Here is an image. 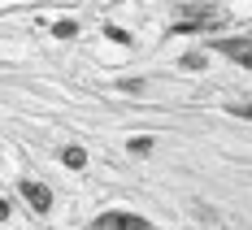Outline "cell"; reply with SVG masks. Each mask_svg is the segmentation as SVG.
I'll list each match as a JSON object with an SVG mask.
<instances>
[{"mask_svg": "<svg viewBox=\"0 0 252 230\" xmlns=\"http://www.w3.org/2000/svg\"><path fill=\"white\" fill-rule=\"evenodd\" d=\"M230 113H235V117H248V122H252V104H230Z\"/></svg>", "mask_w": 252, "mask_h": 230, "instance_id": "8fae6325", "label": "cell"}, {"mask_svg": "<svg viewBox=\"0 0 252 230\" xmlns=\"http://www.w3.org/2000/svg\"><path fill=\"white\" fill-rule=\"evenodd\" d=\"M61 161H65V170H83V165H87V152H83L78 144H70V148L61 152Z\"/></svg>", "mask_w": 252, "mask_h": 230, "instance_id": "5b68a950", "label": "cell"}, {"mask_svg": "<svg viewBox=\"0 0 252 230\" xmlns=\"http://www.w3.org/2000/svg\"><path fill=\"white\" fill-rule=\"evenodd\" d=\"M4 217H9V204H4V200H0V222H4Z\"/></svg>", "mask_w": 252, "mask_h": 230, "instance_id": "7c38bea8", "label": "cell"}, {"mask_svg": "<svg viewBox=\"0 0 252 230\" xmlns=\"http://www.w3.org/2000/svg\"><path fill=\"white\" fill-rule=\"evenodd\" d=\"M118 87H122V91H144V83H139V78H122Z\"/></svg>", "mask_w": 252, "mask_h": 230, "instance_id": "30bf717a", "label": "cell"}, {"mask_svg": "<svg viewBox=\"0 0 252 230\" xmlns=\"http://www.w3.org/2000/svg\"><path fill=\"white\" fill-rule=\"evenodd\" d=\"M52 35H57V39H74V35H78V22H74V18H61V22L52 26Z\"/></svg>", "mask_w": 252, "mask_h": 230, "instance_id": "8992f818", "label": "cell"}, {"mask_svg": "<svg viewBox=\"0 0 252 230\" xmlns=\"http://www.w3.org/2000/svg\"><path fill=\"white\" fill-rule=\"evenodd\" d=\"M183 65H187V70H204V57H200V52H187Z\"/></svg>", "mask_w": 252, "mask_h": 230, "instance_id": "9c48e42d", "label": "cell"}, {"mask_svg": "<svg viewBox=\"0 0 252 230\" xmlns=\"http://www.w3.org/2000/svg\"><path fill=\"white\" fill-rule=\"evenodd\" d=\"M196 18H204V22H222V13H218V9H196ZM174 30H178V35H191V30H204V26H196V22H178Z\"/></svg>", "mask_w": 252, "mask_h": 230, "instance_id": "277c9868", "label": "cell"}, {"mask_svg": "<svg viewBox=\"0 0 252 230\" xmlns=\"http://www.w3.org/2000/svg\"><path fill=\"white\" fill-rule=\"evenodd\" d=\"M218 52H226L244 70H252V39H218Z\"/></svg>", "mask_w": 252, "mask_h": 230, "instance_id": "7a4b0ae2", "label": "cell"}, {"mask_svg": "<svg viewBox=\"0 0 252 230\" xmlns=\"http://www.w3.org/2000/svg\"><path fill=\"white\" fill-rule=\"evenodd\" d=\"M22 196L31 200L35 213H48V208H52V191L44 187V182H31V178H26V182H22Z\"/></svg>", "mask_w": 252, "mask_h": 230, "instance_id": "3957f363", "label": "cell"}, {"mask_svg": "<svg viewBox=\"0 0 252 230\" xmlns=\"http://www.w3.org/2000/svg\"><path fill=\"white\" fill-rule=\"evenodd\" d=\"M96 230H148V217H139V213H100Z\"/></svg>", "mask_w": 252, "mask_h": 230, "instance_id": "6da1fadb", "label": "cell"}, {"mask_svg": "<svg viewBox=\"0 0 252 230\" xmlns=\"http://www.w3.org/2000/svg\"><path fill=\"white\" fill-rule=\"evenodd\" d=\"M130 152H135V156H148V152H152V135H139V139H130Z\"/></svg>", "mask_w": 252, "mask_h": 230, "instance_id": "52a82bcc", "label": "cell"}, {"mask_svg": "<svg viewBox=\"0 0 252 230\" xmlns=\"http://www.w3.org/2000/svg\"><path fill=\"white\" fill-rule=\"evenodd\" d=\"M104 35H109V39H113V44H130V35H126L122 26H104Z\"/></svg>", "mask_w": 252, "mask_h": 230, "instance_id": "ba28073f", "label": "cell"}]
</instances>
